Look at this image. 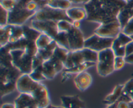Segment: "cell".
<instances>
[{
	"label": "cell",
	"instance_id": "obj_15",
	"mask_svg": "<svg viewBox=\"0 0 133 108\" xmlns=\"http://www.w3.org/2000/svg\"><path fill=\"white\" fill-rule=\"evenodd\" d=\"M84 62H86L84 56H83L82 49L71 51H69L67 59L64 63V69L73 68V67L79 66Z\"/></svg>",
	"mask_w": 133,
	"mask_h": 108
},
{
	"label": "cell",
	"instance_id": "obj_28",
	"mask_svg": "<svg viewBox=\"0 0 133 108\" xmlns=\"http://www.w3.org/2000/svg\"><path fill=\"white\" fill-rule=\"evenodd\" d=\"M53 40L56 41L57 45L67 49L70 51V47H69L68 40L67 32H59V33L57 34V36Z\"/></svg>",
	"mask_w": 133,
	"mask_h": 108
},
{
	"label": "cell",
	"instance_id": "obj_16",
	"mask_svg": "<svg viewBox=\"0 0 133 108\" xmlns=\"http://www.w3.org/2000/svg\"><path fill=\"white\" fill-rule=\"evenodd\" d=\"M61 102L64 108H87L84 101L78 95H63Z\"/></svg>",
	"mask_w": 133,
	"mask_h": 108
},
{
	"label": "cell",
	"instance_id": "obj_39",
	"mask_svg": "<svg viewBox=\"0 0 133 108\" xmlns=\"http://www.w3.org/2000/svg\"><path fill=\"white\" fill-rule=\"evenodd\" d=\"M124 90L133 101V78L130 79L124 84Z\"/></svg>",
	"mask_w": 133,
	"mask_h": 108
},
{
	"label": "cell",
	"instance_id": "obj_44",
	"mask_svg": "<svg viewBox=\"0 0 133 108\" xmlns=\"http://www.w3.org/2000/svg\"><path fill=\"white\" fill-rule=\"evenodd\" d=\"M124 58L126 63H129V64H133V53L127 54L124 57Z\"/></svg>",
	"mask_w": 133,
	"mask_h": 108
},
{
	"label": "cell",
	"instance_id": "obj_38",
	"mask_svg": "<svg viewBox=\"0 0 133 108\" xmlns=\"http://www.w3.org/2000/svg\"><path fill=\"white\" fill-rule=\"evenodd\" d=\"M126 63L124 57L115 56L114 59V69L115 71H119L123 68Z\"/></svg>",
	"mask_w": 133,
	"mask_h": 108
},
{
	"label": "cell",
	"instance_id": "obj_47",
	"mask_svg": "<svg viewBox=\"0 0 133 108\" xmlns=\"http://www.w3.org/2000/svg\"><path fill=\"white\" fill-rule=\"evenodd\" d=\"M126 2H127V5H126L127 7L130 8V9H133V0H129Z\"/></svg>",
	"mask_w": 133,
	"mask_h": 108
},
{
	"label": "cell",
	"instance_id": "obj_21",
	"mask_svg": "<svg viewBox=\"0 0 133 108\" xmlns=\"http://www.w3.org/2000/svg\"><path fill=\"white\" fill-rule=\"evenodd\" d=\"M0 58H1V59H0V62H1L0 66L4 67H14L10 50L6 45L1 47Z\"/></svg>",
	"mask_w": 133,
	"mask_h": 108
},
{
	"label": "cell",
	"instance_id": "obj_11",
	"mask_svg": "<svg viewBox=\"0 0 133 108\" xmlns=\"http://www.w3.org/2000/svg\"><path fill=\"white\" fill-rule=\"evenodd\" d=\"M31 96L35 99L38 108H47L51 106L49 91L46 87L42 83H39Z\"/></svg>",
	"mask_w": 133,
	"mask_h": 108
},
{
	"label": "cell",
	"instance_id": "obj_8",
	"mask_svg": "<svg viewBox=\"0 0 133 108\" xmlns=\"http://www.w3.org/2000/svg\"><path fill=\"white\" fill-rule=\"evenodd\" d=\"M32 27L42 34H45L54 39L59 33L57 21H31Z\"/></svg>",
	"mask_w": 133,
	"mask_h": 108
},
{
	"label": "cell",
	"instance_id": "obj_46",
	"mask_svg": "<svg viewBox=\"0 0 133 108\" xmlns=\"http://www.w3.org/2000/svg\"><path fill=\"white\" fill-rule=\"evenodd\" d=\"M1 108H16L14 103H5L1 106Z\"/></svg>",
	"mask_w": 133,
	"mask_h": 108
},
{
	"label": "cell",
	"instance_id": "obj_19",
	"mask_svg": "<svg viewBox=\"0 0 133 108\" xmlns=\"http://www.w3.org/2000/svg\"><path fill=\"white\" fill-rule=\"evenodd\" d=\"M123 89H124V84L117 85L111 92V93L105 97V98L103 100V103L108 106L118 102L122 95Z\"/></svg>",
	"mask_w": 133,
	"mask_h": 108
},
{
	"label": "cell",
	"instance_id": "obj_45",
	"mask_svg": "<svg viewBox=\"0 0 133 108\" xmlns=\"http://www.w3.org/2000/svg\"><path fill=\"white\" fill-rule=\"evenodd\" d=\"M71 3H88L91 0H69Z\"/></svg>",
	"mask_w": 133,
	"mask_h": 108
},
{
	"label": "cell",
	"instance_id": "obj_10",
	"mask_svg": "<svg viewBox=\"0 0 133 108\" xmlns=\"http://www.w3.org/2000/svg\"><path fill=\"white\" fill-rule=\"evenodd\" d=\"M67 37L70 51L81 50L84 48L85 40L83 36V34L79 28H77L73 26L71 29L67 32Z\"/></svg>",
	"mask_w": 133,
	"mask_h": 108
},
{
	"label": "cell",
	"instance_id": "obj_6",
	"mask_svg": "<svg viewBox=\"0 0 133 108\" xmlns=\"http://www.w3.org/2000/svg\"><path fill=\"white\" fill-rule=\"evenodd\" d=\"M12 63L22 74H30L33 70L32 61L33 57L31 56L23 50L10 51Z\"/></svg>",
	"mask_w": 133,
	"mask_h": 108
},
{
	"label": "cell",
	"instance_id": "obj_51",
	"mask_svg": "<svg viewBox=\"0 0 133 108\" xmlns=\"http://www.w3.org/2000/svg\"><path fill=\"white\" fill-rule=\"evenodd\" d=\"M129 108H133V101L129 103Z\"/></svg>",
	"mask_w": 133,
	"mask_h": 108
},
{
	"label": "cell",
	"instance_id": "obj_24",
	"mask_svg": "<svg viewBox=\"0 0 133 108\" xmlns=\"http://www.w3.org/2000/svg\"><path fill=\"white\" fill-rule=\"evenodd\" d=\"M42 71L46 80H52L57 74V71L50 60L44 62L42 64Z\"/></svg>",
	"mask_w": 133,
	"mask_h": 108
},
{
	"label": "cell",
	"instance_id": "obj_5",
	"mask_svg": "<svg viewBox=\"0 0 133 108\" xmlns=\"http://www.w3.org/2000/svg\"><path fill=\"white\" fill-rule=\"evenodd\" d=\"M32 20L54 21L57 22L61 20H67L72 22L68 17L66 10L54 9L49 6L39 9L36 11L32 18Z\"/></svg>",
	"mask_w": 133,
	"mask_h": 108
},
{
	"label": "cell",
	"instance_id": "obj_18",
	"mask_svg": "<svg viewBox=\"0 0 133 108\" xmlns=\"http://www.w3.org/2000/svg\"><path fill=\"white\" fill-rule=\"evenodd\" d=\"M3 27L5 28L9 36V44L16 42L23 37V31L22 26L8 24L7 25Z\"/></svg>",
	"mask_w": 133,
	"mask_h": 108
},
{
	"label": "cell",
	"instance_id": "obj_30",
	"mask_svg": "<svg viewBox=\"0 0 133 108\" xmlns=\"http://www.w3.org/2000/svg\"><path fill=\"white\" fill-rule=\"evenodd\" d=\"M68 53V50L59 46V45H57V47L55 49L53 56L65 63L66 59H67Z\"/></svg>",
	"mask_w": 133,
	"mask_h": 108
},
{
	"label": "cell",
	"instance_id": "obj_53",
	"mask_svg": "<svg viewBox=\"0 0 133 108\" xmlns=\"http://www.w3.org/2000/svg\"><path fill=\"white\" fill-rule=\"evenodd\" d=\"M48 1H49V3H48V5H49L50 3H51L54 2V1H57V0H48Z\"/></svg>",
	"mask_w": 133,
	"mask_h": 108
},
{
	"label": "cell",
	"instance_id": "obj_27",
	"mask_svg": "<svg viewBox=\"0 0 133 108\" xmlns=\"http://www.w3.org/2000/svg\"><path fill=\"white\" fill-rule=\"evenodd\" d=\"M82 51H83V54L86 62H92V63H97L99 53L88 49V48H83L82 49Z\"/></svg>",
	"mask_w": 133,
	"mask_h": 108
},
{
	"label": "cell",
	"instance_id": "obj_7",
	"mask_svg": "<svg viewBox=\"0 0 133 108\" xmlns=\"http://www.w3.org/2000/svg\"><path fill=\"white\" fill-rule=\"evenodd\" d=\"M114 40V38L102 37L94 34L92 36L85 40L84 48H88L99 53L105 49L111 48Z\"/></svg>",
	"mask_w": 133,
	"mask_h": 108
},
{
	"label": "cell",
	"instance_id": "obj_3",
	"mask_svg": "<svg viewBox=\"0 0 133 108\" xmlns=\"http://www.w3.org/2000/svg\"><path fill=\"white\" fill-rule=\"evenodd\" d=\"M115 56L111 48L105 49L98 53V60L96 63V68L99 76L105 77L114 72Z\"/></svg>",
	"mask_w": 133,
	"mask_h": 108
},
{
	"label": "cell",
	"instance_id": "obj_1",
	"mask_svg": "<svg viewBox=\"0 0 133 108\" xmlns=\"http://www.w3.org/2000/svg\"><path fill=\"white\" fill-rule=\"evenodd\" d=\"M126 5L125 0H91L84 8L88 21L103 24L118 21L119 11Z\"/></svg>",
	"mask_w": 133,
	"mask_h": 108
},
{
	"label": "cell",
	"instance_id": "obj_14",
	"mask_svg": "<svg viewBox=\"0 0 133 108\" xmlns=\"http://www.w3.org/2000/svg\"><path fill=\"white\" fill-rule=\"evenodd\" d=\"M74 81L77 89L81 91H84L91 86L93 78L90 74L86 71L77 74Z\"/></svg>",
	"mask_w": 133,
	"mask_h": 108
},
{
	"label": "cell",
	"instance_id": "obj_36",
	"mask_svg": "<svg viewBox=\"0 0 133 108\" xmlns=\"http://www.w3.org/2000/svg\"><path fill=\"white\" fill-rule=\"evenodd\" d=\"M9 42V36L4 27L0 28V45L1 47L7 45Z\"/></svg>",
	"mask_w": 133,
	"mask_h": 108
},
{
	"label": "cell",
	"instance_id": "obj_40",
	"mask_svg": "<svg viewBox=\"0 0 133 108\" xmlns=\"http://www.w3.org/2000/svg\"><path fill=\"white\" fill-rule=\"evenodd\" d=\"M122 32L129 36L133 35V17L129 21L125 27L122 29Z\"/></svg>",
	"mask_w": 133,
	"mask_h": 108
},
{
	"label": "cell",
	"instance_id": "obj_31",
	"mask_svg": "<svg viewBox=\"0 0 133 108\" xmlns=\"http://www.w3.org/2000/svg\"><path fill=\"white\" fill-rule=\"evenodd\" d=\"M29 75L32 80H35V82H37L41 83L42 81L46 80L44 74H43L42 66L34 69L32 72Z\"/></svg>",
	"mask_w": 133,
	"mask_h": 108
},
{
	"label": "cell",
	"instance_id": "obj_34",
	"mask_svg": "<svg viewBox=\"0 0 133 108\" xmlns=\"http://www.w3.org/2000/svg\"><path fill=\"white\" fill-rule=\"evenodd\" d=\"M59 32H67L73 27V23L67 20H61L57 22Z\"/></svg>",
	"mask_w": 133,
	"mask_h": 108
},
{
	"label": "cell",
	"instance_id": "obj_2",
	"mask_svg": "<svg viewBox=\"0 0 133 108\" xmlns=\"http://www.w3.org/2000/svg\"><path fill=\"white\" fill-rule=\"evenodd\" d=\"M22 73L14 66L4 67L1 66V98L12 93L16 89V81Z\"/></svg>",
	"mask_w": 133,
	"mask_h": 108
},
{
	"label": "cell",
	"instance_id": "obj_13",
	"mask_svg": "<svg viewBox=\"0 0 133 108\" xmlns=\"http://www.w3.org/2000/svg\"><path fill=\"white\" fill-rule=\"evenodd\" d=\"M132 41L130 36L121 32L113 41L111 49L116 56L125 57L126 56V47Z\"/></svg>",
	"mask_w": 133,
	"mask_h": 108
},
{
	"label": "cell",
	"instance_id": "obj_9",
	"mask_svg": "<svg viewBox=\"0 0 133 108\" xmlns=\"http://www.w3.org/2000/svg\"><path fill=\"white\" fill-rule=\"evenodd\" d=\"M122 28L118 21L100 24L94 31V34L105 38H115L122 32Z\"/></svg>",
	"mask_w": 133,
	"mask_h": 108
},
{
	"label": "cell",
	"instance_id": "obj_25",
	"mask_svg": "<svg viewBox=\"0 0 133 108\" xmlns=\"http://www.w3.org/2000/svg\"><path fill=\"white\" fill-rule=\"evenodd\" d=\"M23 37L29 41H36L38 38L41 34V32L32 27H29L27 25H23Z\"/></svg>",
	"mask_w": 133,
	"mask_h": 108
},
{
	"label": "cell",
	"instance_id": "obj_26",
	"mask_svg": "<svg viewBox=\"0 0 133 108\" xmlns=\"http://www.w3.org/2000/svg\"><path fill=\"white\" fill-rule=\"evenodd\" d=\"M96 65V63H92V62H84L81 64L73 68L68 69H64V72L68 73L69 74H78L80 73L86 71L88 69L90 68L91 67H93L94 66Z\"/></svg>",
	"mask_w": 133,
	"mask_h": 108
},
{
	"label": "cell",
	"instance_id": "obj_17",
	"mask_svg": "<svg viewBox=\"0 0 133 108\" xmlns=\"http://www.w3.org/2000/svg\"><path fill=\"white\" fill-rule=\"evenodd\" d=\"M16 108H38L31 95L20 93L14 100Z\"/></svg>",
	"mask_w": 133,
	"mask_h": 108
},
{
	"label": "cell",
	"instance_id": "obj_23",
	"mask_svg": "<svg viewBox=\"0 0 133 108\" xmlns=\"http://www.w3.org/2000/svg\"><path fill=\"white\" fill-rule=\"evenodd\" d=\"M57 45H58L56 43V41L53 40L51 41V43L46 48L44 49H39L37 54H38L42 58L44 62L46 60H49L53 56L54 51L55 48L57 47Z\"/></svg>",
	"mask_w": 133,
	"mask_h": 108
},
{
	"label": "cell",
	"instance_id": "obj_32",
	"mask_svg": "<svg viewBox=\"0 0 133 108\" xmlns=\"http://www.w3.org/2000/svg\"><path fill=\"white\" fill-rule=\"evenodd\" d=\"M71 4L72 3L69 0H57L50 3L48 6L54 9L66 10L71 8Z\"/></svg>",
	"mask_w": 133,
	"mask_h": 108
},
{
	"label": "cell",
	"instance_id": "obj_50",
	"mask_svg": "<svg viewBox=\"0 0 133 108\" xmlns=\"http://www.w3.org/2000/svg\"><path fill=\"white\" fill-rule=\"evenodd\" d=\"M19 1H21L22 2H23V3L26 4V5H27L28 4V3H29L30 1H32V0H19Z\"/></svg>",
	"mask_w": 133,
	"mask_h": 108
},
{
	"label": "cell",
	"instance_id": "obj_48",
	"mask_svg": "<svg viewBox=\"0 0 133 108\" xmlns=\"http://www.w3.org/2000/svg\"><path fill=\"white\" fill-rule=\"evenodd\" d=\"M73 26L77 28H79L81 27V21H76L73 22Z\"/></svg>",
	"mask_w": 133,
	"mask_h": 108
},
{
	"label": "cell",
	"instance_id": "obj_20",
	"mask_svg": "<svg viewBox=\"0 0 133 108\" xmlns=\"http://www.w3.org/2000/svg\"><path fill=\"white\" fill-rule=\"evenodd\" d=\"M66 14L72 22L76 21H81L87 18V12L84 8L71 7L66 10Z\"/></svg>",
	"mask_w": 133,
	"mask_h": 108
},
{
	"label": "cell",
	"instance_id": "obj_43",
	"mask_svg": "<svg viewBox=\"0 0 133 108\" xmlns=\"http://www.w3.org/2000/svg\"><path fill=\"white\" fill-rule=\"evenodd\" d=\"M130 36H131V38H132V41H131V42L127 45V47H126V55L133 53V35Z\"/></svg>",
	"mask_w": 133,
	"mask_h": 108
},
{
	"label": "cell",
	"instance_id": "obj_42",
	"mask_svg": "<svg viewBox=\"0 0 133 108\" xmlns=\"http://www.w3.org/2000/svg\"><path fill=\"white\" fill-rule=\"evenodd\" d=\"M27 9L30 11L36 12L39 10L38 5L34 1H30L27 5Z\"/></svg>",
	"mask_w": 133,
	"mask_h": 108
},
{
	"label": "cell",
	"instance_id": "obj_4",
	"mask_svg": "<svg viewBox=\"0 0 133 108\" xmlns=\"http://www.w3.org/2000/svg\"><path fill=\"white\" fill-rule=\"evenodd\" d=\"M36 12L29 10L26 4L18 0L15 8L12 11L9 12L8 24L23 26L29 19L34 16Z\"/></svg>",
	"mask_w": 133,
	"mask_h": 108
},
{
	"label": "cell",
	"instance_id": "obj_35",
	"mask_svg": "<svg viewBox=\"0 0 133 108\" xmlns=\"http://www.w3.org/2000/svg\"><path fill=\"white\" fill-rule=\"evenodd\" d=\"M9 12L0 6V25L1 27H5L8 25Z\"/></svg>",
	"mask_w": 133,
	"mask_h": 108
},
{
	"label": "cell",
	"instance_id": "obj_52",
	"mask_svg": "<svg viewBox=\"0 0 133 108\" xmlns=\"http://www.w3.org/2000/svg\"><path fill=\"white\" fill-rule=\"evenodd\" d=\"M51 108H64L62 106H52L51 105Z\"/></svg>",
	"mask_w": 133,
	"mask_h": 108
},
{
	"label": "cell",
	"instance_id": "obj_37",
	"mask_svg": "<svg viewBox=\"0 0 133 108\" xmlns=\"http://www.w3.org/2000/svg\"><path fill=\"white\" fill-rule=\"evenodd\" d=\"M50 60L52 62L53 66H54L57 73L61 72L64 69V63L60 60H58V58H55V57L53 56L50 59Z\"/></svg>",
	"mask_w": 133,
	"mask_h": 108
},
{
	"label": "cell",
	"instance_id": "obj_54",
	"mask_svg": "<svg viewBox=\"0 0 133 108\" xmlns=\"http://www.w3.org/2000/svg\"><path fill=\"white\" fill-rule=\"evenodd\" d=\"M125 1H129V0H125Z\"/></svg>",
	"mask_w": 133,
	"mask_h": 108
},
{
	"label": "cell",
	"instance_id": "obj_29",
	"mask_svg": "<svg viewBox=\"0 0 133 108\" xmlns=\"http://www.w3.org/2000/svg\"><path fill=\"white\" fill-rule=\"evenodd\" d=\"M53 40L50 36L45 34L42 33L36 40V44L38 49H44L46 48Z\"/></svg>",
	"mask_w": 133,
	"mask_h": 108
},
{
	"label": "cell",
	"instance_id": "obj_33",
	"mask_svg": "<svg viewBox=\"0 0 133 108\" xmlns=\"http://www.w3.org/2000/svg\"><path fill=\"white\" fill-rule=\"evenodd\" d=\"M18 0H0V6L8 12H10L16 6Z\"/></svg>",
	"mask_w": 133,
	"mask_h": 108
},
{
	"label": "cell",
	"instance_id": "obj_49",
	"mask_svg": "<svg viewBox=\"0 0 133 108\" xmlns=\"http://www.w3.org/2000/svg\"><path fill=\"white\" fill-rule=\"evenodd\" d=\"M117 104H118V102L114 104H112V105H110V106H108L107 107V108H118V107H117Z\"/></svg>",
	"mask_w": 133,
	"mask_h": 108
},
{
	"label": "cell",
	"instance_id": "obj_12",
	"mask_svg": "<svg viewBox=\"0 0 133 108\" xmlns=\"http://www.w3.org/2000/svg\"><path fill=\"white\" fill-rule=\"evenodd\" d=\"M39 83L32 80L29 74H22L16 81V89L20 93L31 95Z\"/></svg>",
	"mask_w": 133,
	"mask_h": 108
},
{
	"label": "cell",
	"instance_id": "obj_41",
	"mask_svg": "<svg viewBox=\"0 0 133 108\" xmlns=\"http://www.w3.org/2000/svg\"><path fill=\"white\" fill-rule=\"evenodd\" d=\"M44 61L43 60L42 58L38 55V54H36L35 56L33 57V61H32V66H33V69H34L36 68V67H38L40 66H42L43 63H44Z\"/></svg>",
	"mask_w": 133,
	"mask_h": 108
},
{
	"label": "cell",
	"instance_id": "obj_22",
	"mask_svg": "<svg viewBox=\"0 0 133 108\" xmlns=\"http://www.w3.org/2000/svg\"><path fill=\"white\" fill-rule=\"evenodd\" d=\"M133 17V9H130V8L125 6L124 8L122 9L119 11V14L118 16V21L120 23L122 28L123 29L129 21Z\"/></svg>",
	"mask_w": 133,
	"mask_h": 108
}]
</instances>
